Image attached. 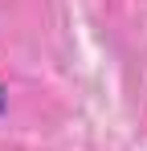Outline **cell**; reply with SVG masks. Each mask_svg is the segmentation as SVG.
Wrapping results in <instances>:
<instances>
[{
	"instance_id": "cell-1",
	"label": "cell",
	"mask_w": 147,
	"mask_h": 151,
	"mask_svg": "<svg viewBox=\"0 0 147 151\" xmlns=\"http://www.w3.org/2000/svg\"><path fill=\"white\" fill-rule=\"evenodd\" d=\"M8 110V90H4V78H0V114Z\"/></svg>"
}]
</instances>
